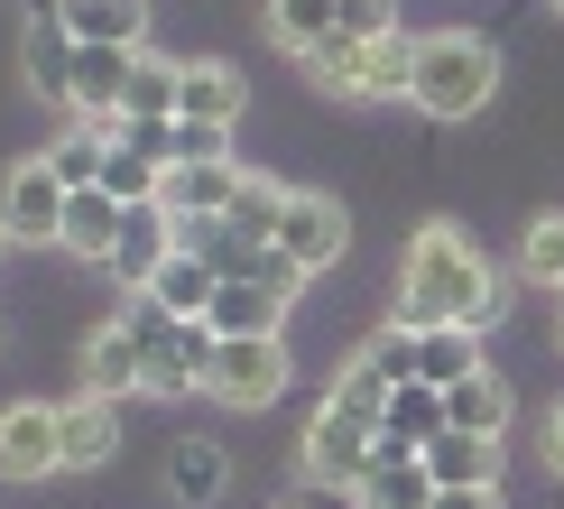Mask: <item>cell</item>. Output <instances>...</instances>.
<instances>
[{
  "instance_id": "obj_1",
  "label": "cell",
  "mask_w": 564,
  "mask_h": 509,
  "mask_svg": "<svg viewBox=\"0 0 564 509\" xmlns=\"http://www.w3.org/2000/svg\"><path fill=\"white\" fill-rule=\"evenodd\" d=\"M398 324H500V269L481 260V241L463 223H416L408 260H398Z\"/></svg>"
},
{
  "instance_id": "obj_2",
  "label": "cell",
  "mask_w": 564,
  "mask_h": 509,
  "mask_svg": "<svg viewBox=\"0 0 564 509\" xmlns=\"http://www.w3.org/2000/svg\"><path fill=\"white\" fill-rule=\"evenodd\" d=\"M490 93H500V56H490V37H473V29L416 37V84H408V102L426 111V121H481Z\"/></svg>"
},
{
  "instance_id": "obj_3",
  "label": "cell",
  "mask_w": 564,
  "mask_h": 509,
  "mask_svg": "<svg viewBox=\"0 0 564 509\" xmlns=\"http://www.w3.org/2000/svg\"><path fill=\"white\" fill-rule=\"evenodd\" d=\"M305 75L324 93H343V102H389V93L416 84V37L408 29H380V37H324L315 56H305Z\"/></svg>"
},
{
  "instance_id": "obj_4",
  "label": "cell",
  "mask_w": 564,
  "mask_h": 509,
  "mask_svg": "<svg viewBox=\"0 0 564 509\" xmlns=\"http://www.w3.org/2000/svg\"><path fill=\"white\" fill-rule=\"evenodd\" d=\"M380 463V426H361V416H343L334 399H324L315 416H305V435H296V473L315 481V491H361V473Z\"/></svg>"
},
{
  "instance_id": "obj_5",
  "label": "cell",
  "mask_w": 564,
  "mask_h": 509,
  "mask_svg": "<svg viewBox=\"0 0 564 509\" xmlns=\"http://www.w3.org/2000/svg\"><path fill=\"white\" fill-rule=\"evenodd\" d=\"M288 380H296V370H288V334H260V343H214V370H204V399H223V408L260 416V408H269Z\"/></svg>"
},
{
  "instance_id": "obj_6",
  "label": "cell",
  "mask_w": 564,
  "mask_h": 509,
  "mask_svg": "<svg viewBox=\"0 0 564 509\" xmlns=\"http://www.w3.org/2000/svg\"><path fill=\"white\" fill-rule=\"evenodd\" d=\"M65 185L46 158H19L10 185H0V223H10V241H65Z\"/></svg>"
},
{
  "instance_id": "obj_7",
  "label": "cell",
  "mask_w": 564,
  "mask_h": 509,
  "mask_svg": "<svg viewBox=\"0 0 564 509\" xmlns=\"http://www.w3.org/2000/svg\"><path fill=\"white\" fill-rule=\"evenodd\" d=\"M278 250H288L305 278H324L351 250V214H343L334 195H288V214H278Z\"/></svg>"
},
{
  "instance_id": "obj_8",
  "label": "cell",
  "mask_w": 564,
  "mask_h": 509,
  "mask_svg": "<svg viewBox=\"0 0 564 509\" xmlns=\"http://www.w3.org/2000/svg\"><path fill=\"white\" fill-rule=\"evenodd\" d=\"M288 288H269V278H223L214 306H204V324H214L223 343H260V334H288Z\"/></svg>"
},
{
  "instance_id": "obj_9",
  "label": "cell",
  "mask_w": 564,
  "mask_h": 509,
  "mask_svg": "<svg viewBox=\"0 0 564 509\" xmlns=\"http://www.w3.org/2000/svg\"><path fill=\"white\" fill-rule=\"evenodd\" d=\"M46 473H65V426H56V408H10L0 416V481H46Z\"/></svg>"
},
{
  "instance_id": "obj_10",
  "label": "cell",
  "mask_w": 564,
  "mask_h": 509,
  "mask_svg": "<svg viewBox=\"0 0 564 509\" xmlns=\"http://www.w3.org/2000/svg\"><path fill=\"white\" fill-rule=\"evenodd\" d=\"M56 426H65V473H102L121 454V399H102V389H75L56 408Z\"/></svg>"
},
{
  "instance_id": "obj_11",
  "label": "cell",
  "mask_w": 564,
  "mask_h": 509,
  "mask_svg": "<svg viewBox=\"0 0 564 509\" xmlns=\"http://www.w3.org/2000/svg\"><path fill=\"white\" fill-rule=\"evenodd\" d=\"M509 435H473V426H444L435 445H426V473H435V491H500V454Z\"/></svg>"
},
{
  "instance_id": "obj_12",
  "label": "cell",
  "mask_w": 564,
  "mask_h": 509,
  "mask_svg": "<svg viewBox=\"0 0 564 509\" xmlns=\"http://www.w3.org/2000/svg\"><path fill=\"white\" fill-rule=\"evenodd\" d=\"M121 231H130V204L111 195V185H75V195H65V241H56V250H75V260L111 269Z\"/></svg>"
},
{
  "instance_id": "obj_13",
  "label": "cell",
  "mask_w": 564,
  "mask_h": 509,
  "mask_svg": "<svg viewBox=\"0 0 564 509\" xmlns=\"http://www.w3.org/2000/svg\"><path fill=\"white\" fill-rule=\"evenodd\" d=\"M84 389H102V399H130V389H149V343H139L121 315L93 324V343H84Z\"/></svg>"
},
{
  "instance_id": "obj_14",
  "label": "cell",
  "mask_w": 564,
  "mask_h": 509,
  "mask_svg": "<svg viewBox=\"0 0 564 509\" xmlns=\"http://www.w3.org/2000/svg\"><path fill=\"white\" fill-rule=\"evenodd\" d=\"M139 56H149V46H84V56H75V93H65V111H84V121H111V111H121V93H130V75H139Z\"/></svg>"
},
{
  "instance_id": "obj_15",
  "label": "cell",
  "mask_w": 564,
  "mask_h": 509,
  "mask_svg": "<svg viewBox=\"0 0 564 509\" xmlns=\"http://www.w3.org/2000/svg\"><path fill=\"white\" fill-rule=\"evenodd\" d=\"M167 250H176L167 204H130V231H121V250H111V288H121V296H139L158 269H167Z\"/></svg>"
},
{
  "instance_id": "obj_16",
  "label": "cell",
  "mask_w": 564,
  "mask_h": 509,
  "mask_svg": "<svg viewBox=\"0 0 564 509\" xmlns=\"http://www.w3.org/2000/svg\"><path fill=\"white\" fill-rule=\"evenodd\" d=\"M75 56H84V37L65 29L56 10H37V19H29V37H19V75H29L46 102H65V93H75Z\"/></svg>"
},
{
  "instance_id": "obj_17",
  "label": "cell",
  "mask_w": 564,
  "mask_h": 509,
  "mask_svg": "<svg viewBox=\"0 0 564 509\" xmlns=\"http://www.w3.org/2000/svg\"><path fill=\"white\" fill-rule=\"evenodd\" d=\"M444 426H454V416H444V389L435 380H398L389 416H380V454H426Z\"/></svg>"
},
{
  "instance_id": "obj_18",
  "label": "cell",
  "mask_w": 564,
  "mask_h": 509,
  "mask_svg": "<svg viewBox=\"0 0 564 509\" xmlns=\"http://www.w3.org/2000/svg\"><path fill=\"white\" fill-rule=\"evenodd\" d=\"M176 111H185V121H214V130H231V121L250 111V84L231 75L223 56H195V65H185V84H176Z\"/></svg>"
},
{
  "instance_id": "obj_19",
  "label": "cell",
  "mask_w": 564,
  "mask_h": 509,
  "mask_svg": "<svg viewBox=\"0 0 564 509\" xmlns=\"http://www.w3.org/2000/svg\"><path fill=\"white\" fill-rule=\"evenodd\" d=\"M231 195H241V158H195V167H167V223L185 214H231Z\"/></svg>"
},
{
  "instance_id": "obj_20",
  "label": "cell",
  "mask_w": 564,
  "mask_h": 509,
  "mask_svg": "<svg viewBox=\"0 0 564 509\" xmlns=\"http://www.w3.org/2000/svg\"><path fill=\"white\" fill-rule=\"evenodd\" d=\"M351 509H435L426 454H380V463L361 473V491H351Z\"/></svg>"
},
{
  "instance_id": "obj_21",
  "label": "cell",
  "mask_w": 564,
  "mask_h": 509,
  "mask_svg": "<svg viewBox=\"0 0 564 509\" xmlns=\"http://www.w3.org/2000/svg\"><path fill=\"white\" fill-rule=\"evenodd\" d=\"M84 46H149V0H56Z\"/></svg>"
},
{
  "instance_id": "obj_22",
  "label": "cell",
  "mask_w": 564,
  "mask_h": 509,
  "mask_svg": "<svg viewBox=\"0 0 564 509\" xmlns=\"http://www.w3.org/2000/svg\"><path fill=\"white\" fill-rule=\"evenodd\" d=\"M444 416L473 426V435H509V416H519V408H509V380L481 361V370H463V380H444Z\"/></svg>"
},
{
  "instance_id": "obj_23",
  "label": "cell",
  "mask_w": 564,
  "mask_h": 509,
  "mask_svg": "<svg viewBox=\"0 0 564 509\" xmlns=\"http://www.w3.org/2000/svg\"><path fill=\"white\" fill-rule=\"evenodd\" d=\"M223 481H231V454L214 445V435H176V445H167V491H176L185 509L223 500Z\"/></svg>"
},
{
  "instance_id": "obj_24",
  "label": "cell",
  "mask_w": 564,
  "mask_h": 509,
  "mask_svg": "<svg viewBox=\"0 0 564 509\" xmlns=\"http://www.w3.org/2000/svg\"><path fill=\"white\" fill-rule=\"evenodd\" d=\"M269 37L305 65L324 37H343V0H269Z\"/></svg>"
},
{
  "instance_id": "obj_25",
  "label": "cell",
  "mask_w": 564,
  "mask_h": 509,
  "mask_svg": "<svg viewBox=\"0 0 564 509\" xmlns=\"http://www.w3.org/2000/svg\"><path fill=\"white\" fill-rule=\"evenodd\" d=\"M463 370H481V324H426L416 334V380H463Z\"/></svg>"
},
{
  "instance_id": "obj_26",
  "label": "cell",
  "mask_w": 564,
  "mask_h": 509,
  "mask_svg": "<svg viewBox=\"0 0 564 509\" xmlns=\"http://www.w3.org/2000/svg\"><path fill=\"white\" fill-rule=\"evenodd\" d=\"M214 288H223V278H214V260H195V250H167V269L149 278V296H158V306H176V315H204V306H214Z\"/></svg>"
},
{
  "instance_id": "obj_27",
  "label": "cell",
  "mask_w": 564,
  "mask_h": 509,
  "mask_svg": "<svg viewBox=\"0 0 564 509\" xmlns=\"http://www.w3.org/2000/svg\"><path fill=\"white\" fill-rule=\"evenodd\" d=\"M288 195L296 185H278V176H260V167H241V195H231V231H250V241H278V214H288Z\"/></svg>"
},
{
  "instance_id": "obj_28",
  "label": "cell",
  "mask_w": 564,
  "mask_h": 509,
  "mask_svg": "<svg viewBox=\"0 0 564 509\" xmlns=\"http://www.w3.org/2000/svg\"><path fill=\"white\" fill-rule=\"evenodd\" d=\"M176 84H185V65L139 56V75H130V93H121V111H130V121H176Z\"/></svg>"
},
{
  "instance_id": "obj_29",
  "label": "cell",
  "mask_w": 564,
  "mask_h": 509,
  "mask_svg": "<svg viewBox=\"0 0 564 509\" xmlns=\"http://www.w3.org/2000/svg\"><path fill=\"white\" fill-rule=\"evenodd\" d=\"M519 278H528V288H546V296H564V214H536V223H528Z\"/></svg>"
},
{
  "instance_id": "obj_30",
  "label": "cell",
  "mask_w": 564,
  "mask_h": 509,
  "mask_svg": "<svg viewBox=\"0 0 564 509\" xmlns=\"http://www.w3.org/2000/svg\"><path fill=\"white\" fill-rule=\"evenodd\" d=\"M389 389H398V380H380V370L351 353V361L334 370V389H324V399H334L343 416H361V426H380V416H389Z\"/></svg>"
},
{
  "instance_id": "obj_31",
  "label": "cell",
  "mask_w": 564,
  "mask_h": 509,
  "mask_svg": "<svg viewBox=\"0 0 564 509\" xmlns=\"http://www.w3.org/2000/svg\"><path fill=\"white\" fill-rule=\"evenodd\" d=\"M102 158H111V139H102V130L84 121V130H65L56 149H46V167H56L65 185H102Z\"/></svg>"
},
{
  "instance_id": "obj_32",
  "label": "cell",
  "mask_w": 564,
  "mask_h": 509,
  "mask_svg": "<svg viewBox=\"0 0 564 509\" xmlns=\"http://www.w3.org/2000/svg\"><path fill=\"white\" fill-rule=\"evenodd\" d=\"M102 185H111L121 204H158V195H167V167L139 158V149H111V158H102Z\"/></svg>"
},
{
  "instance_id": "obj_33",
  "label": "cell",
  "mask_w": 564,
  "mask_h": 509,
  "mask_svg": "<svg viewBox=\"0 0 564 509\" xmlns=\"http://www.w3.org/2000/svg\"><path fill=\"white\" fill-rule=\"evenodd\" d=\"M361 361L380 370V380H416V324H398V315H389L380 334L361 343Z\"/></svg>"
},
{
  "instance_id": "obj_34",
  "label": "cell",
  "mask_w": 564,
  "mask_h": 509,
  "mask_svg": "<svg viewBox=\"0 0 564 509\" xmlns=\"http://www.w3.org/2000/svg\"><path fill=\"white\" fill-rule=\"evenodd\" d=\"M536 463H546V481H564V399L536 416Z\"/></svg>"
},
{
  "instance_id": "obj_35",
  "label": "cell",
  "mask_w": 564,
  "mask_h": 509,
  "mask_svg": "<svg viewBox=\"0 0 564 509\" xmlns=\"http://www.w3.org/2000/svg\"><path fill=\"white\" fill-rule=\"evenodd\" d=\"M435 509H500V491H435Z\"/></svg>"
},
{
  "instance_id": "obj_36",
  "label": "cell",
  "mask_w": 564,
  "mask_h": 509,
  "mask_svg": "<svg viewBox=\"0 0 564 509\" xmlns=\"http://www.w3.org/2000/svg\"><path fill=\"white\" fill-rule=\"evenodd\" d=\"M555 353H564V296H555Z\"/></svg>"
},
{
  "instance_id": "obj_37",
  "label": "cell",
  "mask_w": 564,
  "mask_h": 509,
  "mask_svg": "<svg viewBox=\"0 0 564 509\" xmlns=\"http://www.w3.org/2000/svg\"><path fill=\"white\" fill-rule=\"evenodd\" d=\"M0 250H10V223H0Z\"/></svg>"
},
{
  "instance_id": "obj_38",
  "label": "cell",
  "mask_w": 564,
  "mask_h": 509,
  "mask_svg": "<svg viewBox=\"0 0 564 509\" xmlns=\"http://www.w3.org/2000/svg\"><path fill=\"white\" fill-rule=\"evenodd\" d=\"M343 10H351V0H343Z\"/></svg>"
},
{
  "instance_id": "obj_39",
  "label": "cell",
  "mask_w": 564,
  "mask_h": 509,
  "mask_svg": "<svg viewBox=\"0 0 564 509\" xmlns=\"http://www.w3.org/2000/svg\"><path fill=\"white\" fill-rule=\"evenodd\" d=\"M555 10H564V0H555Z\"/></svg>"
}]
</instances>
